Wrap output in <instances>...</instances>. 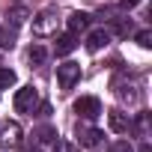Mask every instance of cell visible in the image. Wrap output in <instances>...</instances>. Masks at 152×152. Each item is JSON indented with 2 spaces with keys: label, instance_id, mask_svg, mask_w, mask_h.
Listing matches in <instances>:
<instances>
[{
  "label": "cell",
  "instance_id": "cell-9",
  "mask_svg": "<svg viewBox=\"0 0 152 152\" xmlns=\"http://www.w3.org/2000/svg\"><path fill=\"white\" fill-rule=\"evenodd\" d=\"M107 42H110V30H93L90 36H87V48L90 51H102V48H107Z\"/></svg>",
  "mask_w": 152,
  "mask_h": 152
},
{
  "label": "cell",
  "instance_id": "cell-13",
  "mask_svg": "<svg viewBox=\"0 0 152 152\" xmlns=\"http://www.w3.org/2000/svg\"><path fill=\"white\" fill-rule=\"evenodd\" d=\"M131 128H134L140 137H146V134H149V116H146V113H140L137 119H131Z\"/></svg>",
  "mask_w": 152,
  "mask_h": 152
},
{
  "label": "cell",
  "instance_id": "cell-5",
  "mask_svg": "<svg viewBox=\"0 0 152 152\" xmlns=\"http://www.w3.org/2000/svg\"><path fill=\"white\" fill-rule=\"evenodd\" d=\"M75 113H81L84 119H96L102 113V102L96 96H81L78 102H75Z\"/></svg>",
  "mask_w": 152,
  "mask_h": 152
},
{
  "label": "cell",
  "instance_id": "cell-7",
  "mask_svg": "<svg viewBox=\"0 0 152 152\" xmlns=\"http://www.w3.org/2000/svg\"><path fill=\"white\" fill-rule=\"evenodd\" d=\"M102 137H104V134H102L99 128L78 125V143H81V146H87V149H90V146H99V143H102Z\"/></svg>",
  "mask_w": 152,
  "mask_h": 152
},
{
  "label": "cell",
  "instance_id": "cell-3",
  "mask_svg": "<svg viewBox=\"0 0 152 152\" xmlns=\"http://www.w3.org/2000/svg\"><path fill=\"white\" fill-rule=\"evenodd\" d=\"M78 81H81V66L78 63L66 60V63L57 66V84H60V90H72Z\"/></svg>",
  "mask_w": 152,
  "mask_h": 152
},
{
  "label": "cell",
  "instance_id": "cell-20",
  "mask_svg": "<svg viewBox=\"0 0 152 152\" xmlns=\"http://www.w3.org/2000/svg\"><path fill=\"white\" fill-rule=\"evenodd\" d=\"M54 152H75V146H72V143H66V140H57Z\"/></svg>",
  "mask_w": 152,
  "mask_h": 152
},
{
  "label": "cell",
  "instance_id": "cell-4",
  "mask_svg": "<svg viewBox=\"0 0 152 152\" xmlns=\"http://www.w3.org/2000/svg\"><path fill=\"white\" fill-rule=\"evenodd\" d=\"M36 102H39V93H36V87H33V84L21 87V90L15 93V99H12V104H15V110H18V113H33Z\"/></svg>",
  "mask_w": 152,
  "mask_h": 152
},
{
  "label": "cell",
  "instance_id": "cell-10",
  "mask_svg": "<svg viewBox=\"0 0 152 152\" xmlns=\"http://www.w3.org/2000/svg\"><path fill=\"white\" fill-rule=\"evenodd\" d=\"M87 27H90V15H87V12H72V15H69V33L78 36V33H84Z\"/></svg>",
  "mask_w": 152,
  "mask_h": 152
},
{
  "label": "cell",
  "instance_id": "cell-23",
  "mask_svg": "<svg viewBox=\"0 0 152 152\" xmlns=\"http://www.w3.org/2000/svg\"><path fill=\"white\" fill-rule=\"evenodd\" d=\"M27 152H39V149H27Z\"/></svg>",
  "mask_w": 152,
  "mask_h": 152
},
{
  "label": "cell",
  "instance_id": "cell-22",
  "mask_svg": "<svg viewBox=\"0 0 152 152\" xmlns=\"http://www.w3.org/2000/svg\"><path fill=\"white\" fill-rule=\"evenodd\" d=\"M140 152H152V149H149V143H143V146H140Z\"/></svg>",
  "mask_w": 152,
  "mask_h": 152
},
{
  "label": "cell",
  "instance_id": "cell-18",
  "mask_svg": "<svg viewBox=\"0 0 152 152\" xmlns=\"http://www.w3.org/2000/svg\"><path fill=\"white\" fill-rule=\"evenodd\" d=\"M137 45L140 48H152V30H140L137 33Z\"/></svg>",
  "mask_w": 152,
  "mask_h": 152
},
{
  "label": "cell",
  "instance_id": "cell-16",
  "mask_svg": "<svg viewBox=\"0 0 152 152\" xmlns=\"http://www.w3.org/2000/svg\"><path fill=\"white\" fill-rule=\"evenodd\" d=\"M51 140H57V131H54L51 125H45V128H39V143H51Z\"/></svg>",
  "mask_w": 152,
  "mask_h": 152
},
{
  "label": "cell",
  "instance_id": "cell-12",
  "mask_svg": "<svg viewBox=\"0 0 152 152\" xmlns=\"http://www.w3.org/2000/svg\"><path fill=\"white\" fill-rule=\"evenodd\" d=\"M27 60H30V66H42V63L48 60V51H45L42 45H33V48L27 51Z\"/></svg>",
  "mask_w": 152,
  "mask_h": 152
},
{
  "label": "cell",
  "instance_id": "cell-11",
  "mask_svg": "<svg viewBox=\"0 0 152 152\" xmlns=\"http://www.w3.org/2000/svg\"><path fill=\"white\" fill-rule=\"evenodd\" d=\"M75 45H78V36H75V33H66V36L57 39V54H60V57H63V54H72Z\"/></svg>",
  "mask_w": 152,
  "mask_h": 152
},
{
  "label": "cell",
  "instance_id": "cell-8",
  "mask_svg": "<svg viewBox=\"0 0 152 152\" xmlns=\"http://www.w3.org/2000/svg\"><path fill=\"white\" fill-rule=\"evenodd\" d=\"M107 122H110V131H116V134H125L131 128V116L122 113V110H110L107 113Z\"/></svg>",
  "mask_w": 152,
  "mask_h": 152
},
{
  "label": "cell",
  "instance_id": "cell-14",
  "mask_svg": "<svg viewBox=\"0 0 152 152\" xmlns=\"http://www.w3.org/2000/svg\"><path fill=\"white\" fill-rule=\"evenodd\" d=\"M0 48H15V30L0 27Z\"/></svg>",
  "mask_w": 152,
  "mask_h": 152
},
{
  "label": "cell",
  "instance_id": "cell-19",
  "mask_svg": "<svg viewBox=\"0 0 152 152\" xmlns=\"http://www.w3.org/2000/svg\"><path fill=\"white\" fill-rule=\"evenodd\" d=\"M9 18H12V24H21V21L27 18V12H24V9H12V12H9Z\"/></svg>",
  "mask_w": 152,
  "mask_h": 152
},
{
  "label": "cell",
  "instance_id": "cell-6",
  "mask_svg": "<svg viewBox=\"0 0 152 152\" xmlns=\"http://www.w3.org/2000/svg\"><path fill=\"white\" fill-rule=\"evenodd\" d=\"M18 143H21L18 122H3L0 125V146H18Z\"/></svg>",
  "mask_w": 152,
  "mask_h": 152
},
{
  "label": "cell",
  "instance_id": "cell-21",
  "mask_svg": "<svg viewBox=\"0 0 152 152\" xmlns=\"http://www.w3.org/2000/svg\"><path fill=\"white\" fill-rule=\"evenodd\" d=\"M137 3H140V0H122V6H125V9H131V6H137Z\"/></svg>",
  "mask_w": 152,
  "mask_h": 152
},
{
  "label": "cell",
  "instance_id": "cell-2",
  "mask_svg": "<svg viewBox=\"0 0 152 152\" xmlns=\"http://www.w3.org/2000/svg\"><path fill=\"white\" fill-rule=\"evenodd\" d=\"M57 27H60V15H57V9L48 6V9H42V12L33 15V33H36V36H54Z\"/></svg>",
  "mask_w": 152,
  "mask_h": 152
},
{
  "label": "cell",
  "instance_id": "cell-17",
  "mask_svg": "<svg viewBox=\"0 0 152 152\" xmlns=\"http://www.w3.org/2000/svg\"><path fill=\"white\" fill-rule=\"evenodd\" d=\"M107 152H134V146H131L128 140H116V143L107 146Z\"/></svg>",
  "mask_w": 152,
  "mask_h": 152
},
{
  "label": "cell",
  "instance_id": "cell-15",
  "mask_svg": "<svg viewBox=\"0 0 152 152\" xmlns=\"http://www.w3.org/2000/svg\"><path fill=\"white\" fill-rule=\"evenodd\" d=\"M15 84V72L12 69H0V90L3 87H12Z\"/></svg>",
  "mask_w": 152,
  "mask_h": 152
},
{
  "label": "cell",
  "instance_id": "cell-1",
  "mask_svg": "<svg viewBox=\"0 0 152 152\" xmlns=\"http://www.w3.org/2000/svg\"><path fill=\"white\" fill-rule=\"evenodd\" d=\"M113 93H116V99L125 102V104H137V102H140V87H137V81L131 78L128 72H119L116 78H113Z\"/></svg>",
  "mask_w": 152,
  "mask_h": 152
}]
</instances>
